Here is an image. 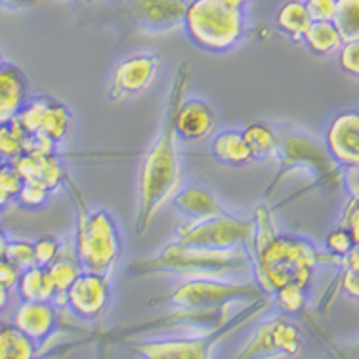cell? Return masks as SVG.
I'll return each instance as SVG.
<instances>
[{
  "label": "cell",
  "instance_id": "4dcf8cb0",
  "mask_svg": "<svg viewBox=\"0 0 359 359\" xmlns=\"http://www.w3.org/2000/svg\"><path fill=\"white\" fill-rule=\"evenodd\" d=\"M23 180L12 163H0V210L10 207L20 194Z\"/></svg>",
  "mask_w": 359,
  "mask_h": 359
},
{
  "label": "cell",
  "instance_id": "30bf717a",
  "mask_svg": "<svg viewBox=\"0 0 359 359\" xmlns=\"http://www.w3.org/2000/svg\"><path fill=\"white\" fill-rule=\"evenodd\" d=\"M67 310L81 319H96L105 311L111 300L109 276L81 271L65 290Z\"/></svg>",
  "mask_w": 359,
  "mask_h": 359
},
{
  "label": "cell",
  "instance_id": "1f68e13d",
  "mask_svg": "<svg viewBox=\"0 0 359 359\" xmlns=\"http://www.w3.org/2000/svg\"><path fill=\"white\" fill-rule=\"evenodd\" d=\"M50 195H52V191H50L48 187H44L39 182H29V180H25L21 184V189L18 197H15V201L20 203L21 207L35 210V208H42L48 203Z\"/></svg>",
  "mask_w": 359,
  "mask_h": 359
},
{
  "label": "cell",
  "instance_id": "b9f144b4",
  "mask_svg": "<svg viewBox=\"0 0 359 359\" xmlns=\"http://www.w3.org/2000/svg\"><path fill=\"white\" fill-rule=\"evenodd\" d=\"M6 235H0V260L4 258V250H6Z\"/></svg>",
  "mask_w": 359,
  "mask_h": 359
},
{
  "label": "cell",
  "instance_id": "60d3db41",
  "mask_svg": "<svg viewBox=\"0 0 359 359\" xmlns=\"http://www.w3.org/2000/svg\"><path fill=\"white\" fill-rule=\"evenodd\" d=\"M10 298H12V290L0 285V313L10 306Z\"/></svg>",
  "mask_w": 359,
  "mask_h": 359
},
{
  "label": "cell",
  "instance_id": "836d02e7",
  "mask_svg": "<svg viewBox=\"0 0 359 359\" xmlns=\"http://www.w3.org/2000/svg\"><path fill=\"white\" fill-rule=\"evenodd\" d=\"M358 239H353V235L344 228H334L331 233H327L325 237V245H327V250L331 252V256H337V258H342L344 255H348L353 247H358Z\"/></svg>",
  "mask_w": 359,
  "mask_h": 359
},
{
  "label": "cell",
  "instance_id": "7c38bea8",
  "mask_svg": "<svg viewBox=\"0 0 359 359\" xmlns=\"http://www.w3.org/2000/svg\"><path fill=\"white\" fill-rule=\"evenodd\" d=\"M239 304L228 306H182L176 311L168 313L165 318L155 319L149 323L140 325L134 331L144 329V331H159V329H199V327H220L226 321L233 318L239 310H235Z\"/></svg>",
  "mask_w": 359,
  "mask_h": 359
},
{
  "label": "cell",
  "instance_id": "bcb514c9",
  "mask_svg": "<svg viewBox=\"0 0 359 359\" xmlns=\"http://www.w3.org/2000/svg\"><path fill=\"white\" fill-rule=\"evenodd\" d=\"M0 163H2V161H0Z\"/></svg>",
  "mask_w": 359,
  "mask_h": 359
},
{
  "label": "cell",
  "instance_id": "603a6c76",
  "mask_svg": "<svg viewBox=\"0 0 359 359\" xmlns=\"http://www.w3.org/2000/svg\"><path fill=\"white\" fill-rule=\"evenodd\" d=\"M310 14L304 6V0H289L277 10L276 25L277 29L289 36L290 41H302L306 29L310 27Z\"/></svg>",
  "mask_w": 359,
  "mask_h": 359
},
{
  "label": "cell",
  "instance_id": "5bb4252c",
  "mask_svg": "<svg viewBox=\"0 0 359 359\" xmlns=\"http://www.w3.org/2000/svg\"><path fill=\"white\" fill-rule=\"evenodd\" d=\"M187 0H132L130 15L138 27L151 33H165L184 21Z\"/></svg>",
  "mask_w": 359,
  "mask_h": 359
},
{
  "label": "cell",
  "instance_id": "d590c367",
  "mask_svg": "<svg viewBox=\"0 0 359 359\" xmlns=\"http://www.w3.org/2000/svg\"><path fill=\"white\" fill-rule=\"evenodd\" d=\"M339 54V63L344 73L352 76L359 75V41L344 42L340 50L337 52Z\"/></svg>",
  "mask_w": 359,
  "mask_h": 359
},
{
  "label": "cell",
  "instance_id": "ee69618b",
  "mask_svg": "<svg viewBox=\"0 0 359 359\" xmlns=\"http://www.w3.org/2000/svg\"><path fill=\"white\" fill-rule=\"evenodd\" d=\"M0 235H4V229H2V226H0Z\"/></svg>",
  "mask_w": 359,
  "mask_h": 359
},
{
  "label": "cell",
  "instance_id": "d6986e66",
  "mask_svg": "<svg viewBox=\"0 0 359 359\" xmlns=\"http://www.w3.org/2000/svg\"><path fill=\"white\" fill-rule=\"evenodd\" d=\"M172 201L180 212L186 215L189 220H201V218L226 212L215 194L199 184H189V186L182 187L180 191L172 195Z\"/></svg>",
  "mask_w": 359,
  "mask_h": 359
},
{
  "label": "cell",
  "instance_id": "f35d334b",
  "mask_svg": "<svg viewBox=\"0 0 359 359\" xmlns=\"http://www.w3.org/2000/svg\"><path fill=\"white\" fill-rule=\"evenodd\" d=\"M20 276L21 269L18 268L15 264H12L10 260H6V258L0 260V285H2V287L14 290L18 281H20Z\"/></svg>",
  "mask_w": 359,
  "mask_h": 359
},
{
  "label": "cell",
  "instance_id": "d4e9b609",
  "mask_svg": "<svg viewBox=\"0 0 359 359\" xmlns=\"http://www.w3.org/2000/svg\"><path fill=\"white\" fill-rule=\"evenodd\" d=\"M46 269H48L50 281L54 285L55 294H65V290L69 289V285L75 281V277L83 271L81 264L76 260L73 245H69V243L62 245L60 256L50 266H46Z\"/></svg>",
  "mask_w": 359,
  "mask_h": 359
},
{
  "label": "cell",
  "instance_id": "9a60e30c",
  "mask_svg": "<svg viewBox=\"0 0 359 359\" xmlns=\"http://www.w3.org/2000/svg\"><path fill=\"white\" fill-rule=\"evenodd\" d=\"M174 130L186 142H203L216 130V113L201 97H184L174 113Z\"/></svg>",
  "mask_w": 359,
  "mask_h": 359
},
{
  "label": "cell",
  "instance_id": "44dd1931",
  "mask_svg": "<svg viewBox=\"0 0 359 359\" xmlns=\"http://www.w3.org/2000/svg\"><path fill=\"white\" fill-rule=\"evenodd\" d=\"M15 292L20 300H42V302H52L55 290L50 281L48 269L44 266H31L23 269L20 281L15 285Z\"/></svg>",
  "mask_w": 359,
  "mask_h": 359
},
{
  "label": "cell",
  "instance_id": "8d00e7d4",
  "mask_svg": "<svg viewBox=\"0 0 359 359\" xmlns=\"http://www.w3.org/2000/svg\"><path fill=\"white\" fill-rule=\"evenodd\" d=\"M311 21H332L337 0H304Z\"/></svg>",
  "mask_w": 359,
  "mask_h": 359
},
{
  "label": "cell",
  "instance_id": "8992f818",
  "mask_svg": "<svg viewBox=\"0 0 359 359\" xmlns=\"http://www.w3.org/2000/svg\"><path fill=\"white\" fill-rule=\"evenodd\" d=\"M73 250L83 271L109 276L123 252V243L115 218L104 208L88 212L86 208L81 207Z\"/></svg>",
  "mask_w": 359,
  "mask_h": 359
},
{
  "label": "cell",
  "instance_id": "4fadbf2b",
  "mask_svg": "<svg viewBox=\"0 0 359 359\" xmlns=\"http://www.w3.org/2000/svg\"><path fill=\"white\" fill-rule=\"evenodd\" d=\"M327 153L339 166L359 165V113L344 111L332 118L325 134Z\"/></svg>",
  "mask_w": 359,
  "mask_h": 359
},
{
  "label": "cell",
  "instance_id": "ac0fdd59",
  "mask_svg": "<svg viewBox=\"0 0 359 359\" xmlns=\"http://www.w3.org/2000/svg\"><path fill=\"white\" fill-rule=\"evenodd\" d=\"M29 97V81L14 63L0 65V123L18 117L21 105Z\"/></svg>",
  "mask_w": 359,
  "mask_h": 359
},
{
  "label": "cell",
  "instance_id": "f1b7e54d",
  "mask_svg": "<svg viewBox=\"0 0 359 359\" xmlns=\"http://www.w3.org/2000/svg\"><path fill=\"white\" fill-rule=\"evenodd\" d=\"M332 23L344 42L359 41V0H337Z\"/></svg>",
  "mask_w": 359,
  "mask_h": 359
},
{
  "label": "cell",
  "instance_id": "e575fe53",
  "mask_svg": "<svg viewBox=\"0 0 359 359\" xmlns=\"http://www.w3.org/2000/svg\"><path fill=\"white\" fill-rule=\"evenodd\" d=\"M60 249L62 245L55 237H50V235H42L39 237L35 243H33V255H35V264L36 266H50L54 262L55 258L60 256Z\"/></svg>",
  "mask_w": 359,
  "mask_h": 359
},
{
  "label": "cell",
  "instance_id": "cb8c5ba5",
  "mask_svg": "<svg viewBox=\"0 0 359 359\" xmlns=\"http://www.w3.org/2000/svg\"><path fill=\"white\" fill-rule=\"evenodd\" d=\"M71 123H73V115H71L69 107L62 104L60 100L50 97L44 115H42L41 128L36 134H44L46 138H50L57 145L69 136Z\"/></svg>",
  "mask_w": 359,
  "mask_h": 359
},
{
  "label": "cell",
  "instance_id": "ffe728a7",
  "mask_svg": "<svg viewBox=\"0 0 359 359\" xmlns=\"http://www.w3.org/2000/svg\"><path fill=\"white\" fill-rule=\"evenodd\" d=\"M210 153L218 163L228 166H247L255 161V155L243 138V132L233 128L216 134L210 144Z\"/></svg>",
  "mask_w": 359,
  "mask_h": 359
},
{
  "label": "cell",
  "instance_id": "3957f363",
  "mask_svg": "<svg viewBox=\"0 0 359 359\" xmlns=\"http://www.w3.org/2000/svg\"><path fill=\"white\" fill-rule=\"evenodd\" d=\"M252 271V260L247 247L235 249H203L174 241L149 260L130 266L132 276L174 273L191 277H228Z\"/></svg>",
  "mask_w": 359,
  "mask_h": 359
},
{
  "label": "cell",
  "instance_id": "e0dca14e",
  "mask_svg": "<svg viewBox=\"0 0 359 359\" xmlns=\"http://www.w3.org/2000/svg\"><path fill=\"white\" fill-rule=\"evenodd\" d=\"M57 323V308L42 300H21L12 316V325L25 337L41 344L54 332Z\"/></svg>",
  "mask_w": 359,
  "mask_h": 359
},
{
  "label": "cell",
  "instance_id": "9c48e42d",
  "mask_svg": "<svg viewBox=\"0 0 359 359\" xmlns=\"http://www.w3.org/2000/svg\"><path fill=\"white\" fill-rule=\"evenodd\" d=\"M302 350V332L287 316H277L260 325L250 340L245 344L239 358H255V355H297Z\"/></svg>",
  "mask_w": 359,
  "mask_h": 359
},
{
  "label": "cell",
  "instance_id": "ab89813d",
  "mask_svg": "<svg viewBox=\"0 0 359 359\" xmlns=\"http://www.w3.org/2000/svg\"><path fill=\"white\" fill-rule=\"evenodd\" d=\"M359 165L353 166H342L340 178L344 182L346 194H350V197H359V178H358Z\"/></svg>",
  "mask_w": 359,
  "mask_h": 359
},
{
  "label": "cell",
  "instance_id": "52a82bcc",
  "mask_svg": "<svg viewBox=\"0 0 359 359\" xmlns=\"http://www.w3.org/2000/svg\"><path fill=\"white\" fill-rule=\"evenodd\" d=\"M266 297L258 283H235L222 277H191L165 298V304L182 306H228L247 304Z\"/></svg>",
  "mask_w": 359,
  "mask_h": 359
},
{
  "label": "cell",
  "instance_id": "7bdbcfd3",
  "mask_svg": "<svg viewBox=\"0 0 359 359\" xmlns=\"http://www.w3.org/2000/svg\"><path fill=\"white\" fill-rule=\"evenodd\" d=\"M4 63V57H2V52H0V65Z\"/></svg>",
  "mask_w": 359,
  "mask_h": 359
},
{
  "label": "cell",
  "instance_id": "4316f807",
  "mask_svg": "<svg viewBox=\"0 0 359 359\" xmlns=\"http://www.w3.org/2000/svg\"><path fill=\"white\" fill-rule=\"evenodd\" d=\"M29 138L31 134H27L15 118L0 123V161L12 163L18 159L21 153L29 149Z\"/></svg>",
  "mask_w": 359,
  "mask_h": 359
},
{
  "label": "cell",
  "instance_id": "6da1fadb",
  "mask_svg": "<svg viewBox=\"0 0 359 359\" xmlns=\"http://www.w3.org/2000/svg\"><path fill=\"white\" fill-rule=\"evenodd\" d=\"M189 81V65L184 63L174 76L172 90L168 97L165 121L159 136L145 153L138 176V220L136 229L144 233L151 226L159 208L178 191L182 180V161H180L178 134L174 130V113L178 104L186 97V86Z\"/></svg>",
  "mask_w": 359,
  "mask_h": 359
},
{
  "label": "cell",
  "instance_id": "8fae6325",
  "mask_svg": "<svg viewBox=\"0 0 359 359\" xmlns=\"http://www.w3.org/2000/svg\"><path fill=\"white\" fill-rule=\"evenodd\" d=\"M159 71V57L155 54H136L118 63L109 84L111 100L138 96L151 86Z\"/></svg>",
  "mask_w": 359,
  "mask_h": 359
},
{
  "label": "cell",
  "instance_id": "2e32d148",
  "mask_svg": "<svg viewBox=\"0 0 359 359\" xmlns=\"http://www.w3.org/2000/svg\"><path fill=\"white\" fill-rule=\"evenodd\" d=\"M12 165L23 182L25 180L39 182L44 187H48L50 191H55L63 182H67L63 161L55 155V151L42 153L29 149V151L21 153L18 159L12 161Z\"/></svg>",
  "mask_w": 359,
  "mask_h": 359
},
{
  "label": "cell",
  "instance_id": "74e56055",
  "mask_svg": "<svg viewBox=\"0 0 359 359\" xmlns=\"http://www.w3.org/2000/svg\"><path fill=\"white\" fill-rule=\"evenodd\" d=\"M340 228L348 229L353 235V239L359 241V208H358V197H350L346 201L344 208H342V218H340Z\"/></svg>",
  "mask_w": 359,
  "mask_h": 359
},
{
  "label": "cell",
  "instance_id": "5b68a950",
  "mask_svg": "<svg viewBox=\"0 0 359 359\" xmlns=\"http://www.w3.org/2000/svg\"><path fill=\"white\" fill-rule=\"evenodd\" d=\"M269 300L266 297L247 302L239 308L233 318L226 321L212 331L197 337H170V339H153V340H130V346L144 358L149 359H207L212 355V350L224 344L229 337L247 327L260 313L268 310Z\"/></svg>",
  "mask_w": 359,
  "mask_h": 359
},
{
  "label": "cell",
  "instance_id": "484cf974",
  "mask_svg": "<svg viewBox=\"0 0 359 359\" xmlns=\"http://www.w3.org/2000/svg\"><path fill=\"white\" fill-rule=\"evenodd\" d=\"M36 342L18 331L14 325L2 321L0 323V359H31L35 358Z\"/></svg>",
  "mask_w": 359,
  "mask_h": 359
},
{
  "label": "cell",
  "instance_id": "7a4b0ae2",
  "mask_svg": "<svg viewBox=\"0 0 359 359\" xmlns=\"http://www.w3.org/2000/svg\"><path fill=\"white\" fill-rule=\"evenodd\" d=\"M255 237L249 252L256 283L271 294L285 283H300L310 289L318 264L323 260L316 245L304 237L277 233L271 210L266 207L256 208Z\"/></svg>",
  "mask_w": 359,
  "mask_h": 359
},
{
  "label": "cell",
  "instance_id": "ba28073f",
  "mask_svg": "<svg viewBox=\"0 0 359 359\" xmlns=\"http://www.w3.org/2000/svg\"><path fill=\"white\" fill-rule=\"evenodd\" d=\"M252 237H255V222L235 218L228 212L201 218V220H189L176 229V241L189 247H203V249H235V247L249 249Z\"/></svg>",
  "mask_w": 359,
  "mask_h": 359
},
{
  "label": "cell",
  "instance_id": "277c9868",
  "mask_svg": "<svg viewBox=\"0 0 359 359\" xmlns=\"http://www.w3.org/2000/svg\"><path fill=\"white\" fill-rule=\"evenodd\" d=\"M249 4L250 0H191L182 25L195 46L222 54L237 46L245 35Z\"/></svg>",
  "mask_w": 359,
  "mask_h": 359
},
{
  "label": "cell",
  "instance_id": "7402d4cb",
  "mask_svg": "<svg viewBox=\"0 0 359 359\" xmlns=\"http://www.w3.org/2000/svg\"><path fill=\"white\" fill-rule=\"evenodd\" d=\"M308 50L316 55H332L337 54L340 46L344 44L339 29L334 27L332 21H311L310 27L306 29L302 36Z\"/></svg>",
  "mask_w": 359,
  "mask_h": 359
},
{
  "label": "cell",
  "instance_id": "f6af8a7d",
  "mask_svg": "<svg viewBox=\"0 0 359 359\" xmlns=\"http://www.w3.org/2000/svg\"><path fill=\"white\" fill-rule=\"evenodd\" d=\"M0 323H2V319H0Z\"/></svg>",
  "mask_w": 359,
  "mask_h": 359
},
{
  "label": "cell",
  "instance_id": "f546056e",
  "mask_svg": "<svg viewBox=\"0 0 359 359\" xmlns=\"http://www.w3.org/2000/svg\"><path fill=\"white\" fill-rule=\"evenodd\" d=\"M271 294L276 297L277 308L287 316H298L308 306V287L300 283H285L277 287Z\"/></svg>",
  "mask_w": 359,
  "mask_h": 359
},
{
  "label": "cell",
  "instance_id": "d6a6232c",
  "mask_svg": "<svg viewBox=\"0 0 359 359\" xmlns=\"http://www.w3.org/2000/svg\"><path fill=\"white\" fill-rule=\"evenodd\" d=\"M4 258L23 269L35 266V255H33V243L25 239H8Z\"/></svg>",
  "mask_w": 359,
  "mask_h": 359
},
{
  "label": "cell",
  "instance_id": "83f0119b",
  "mask_svg": "<svg viewBox=\"0 0 359 359\" xmlns=\"http://www.w3.org/2000/svg\"><path fill=\"white\" fill-rule=\"evenodd\" d=\"M243 138L247 142V145L250 147V151L255 155V159H264V157H269L277 151L279 147V142H277V136L273 128L264 123V121H256V123H250L243 128Z\"/></svg>",
  "mask_w": 359,
  "mask_h": 359
}]
</instances>
